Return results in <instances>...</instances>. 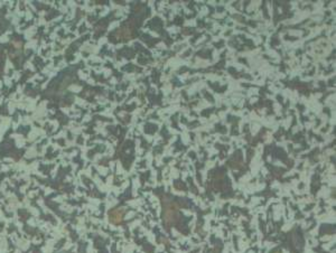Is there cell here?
<instances>
[{"mask_svg":"<svg viewBox=\"0 0 336 253\" xmlns=\"http://www.w3.org/2000/svg\"><path fill=\"white\" fill-rule=\"evenodd\" d=\"M109 217H110L111 223L119 224L122 221V217H123V211H122V210H113V211H111Z\"/></svg>","mask_w":336,"mask_h":253,"instance_id":"1","label":"cell"}]
</instances>
